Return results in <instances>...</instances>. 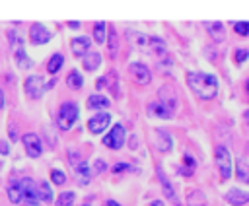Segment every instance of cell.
<instances>
[{"label":"cell","mask_w":249,"mask_h":206,"mask_svg":"<svg viewBox=\"0 0 249 206\" xmlns=\"http://www.w3.org/2000/svg\"><path fill=\"white\" fill-rule=\"evenodd\" d=\"M156 144H158V150L160 152H169L173 148V138L167 130L163 128H158L156 130Z\"/></svg>","instance_id":"17"},{"label":"cell","mask_w":249,"mask_h":206,"mask_svg":"<svg viewBox=\"0 0 249 206\" xmlns=\"http://www.w3.org/2000/svg\"><path fill=\"white\" fill-rule=\"evenodd\" d=\"M89 47H91V41H89V37H86V35L74 37V39L70 41V51L74 52V56H80V58H84V56L89 52Z\"/></svg>","instance_id":"12"},{"label":"cell","mask_w":249,"mask_h":206,"mask_svg":"<svg viewBox=\"0 0 249 206\" xmlns=\"http://www.w3.org/2000/svg\"><path fill=\"white\" fill-rule=\"evenodd\" d=\"M82 23L80 21H68V27H72V29H78Z\"/></svg>","instance_id":"39"},{"label":"cell","mask_w":249,"mask_h":206,"mask_svg":"<svg viewBox=\"0 0 249 206\" xmlns=\"http://www.w3.org/2000/svg\"><path fill=\"white\" fill-rule=\"evenodd\" d=\"M214 161L218 165V171H220L222 181H228L231 177V171H233V161H231L230 150L226 146H216V150H214Z\"/></svg>","instance_id":"5"},{"label":"cell","mask_w":249,"mask_h":206,"mask_svg":"<svg viewBox=\"0 0 249 206\" xmlns=\"http://www.w3.org/2000/svg\"><path fill=\"white\" fill-rule=\"evenodd\" d=\"M185 80H187V86L191 87V91L198 99L210 101V99H214L218 95V78L212 76V74L193 70V72H187Z\"/></svg>","instance_id":"1"},{"label":"cell","mask_w":249,"mask_h":206,"mask_svg":"<svg viewBox=\"0 0 249 206\" xmlns=\"http://www.w3.org/2000/svg\"><path fill=\"white\" fill-rule=\"evenodd\" d=\"M54 82H56V80L45 82V78H43V76H37V74L27 76V78H25V82H23L25 95H27L29 99H39V97H43V93H45L49 87H53V86H54Z\"/></svg>","instance_id":"4"},{"label":"cell","mask_w":249,"mask_h":206,"mask_svg":"<svg viewBox=\"0 0 249 206\" xmlns=\"http://www.w3.org/2000/svg\"><path fill=\"white\" fill-rule=\"evenodd\" d=\"M126 35L130 37V43H132L136 49H140V51H144V52H150V41H152V37H150V35H146V33H138V31H132V29H128V31H126Z\"/></svg>","instance_id":"13"},{"label":"cell","mask_w":249,"mask_h":206,"mask_svg":"<svg viewBox=\"0 0 249 206\" xmlns=\"http://www.w3.org/2000/svg\"><path fill=\"white\" fill-rule=\"evenodd\" d=\"M74 173H76V179H78V183L82 185V187H86V185H89V181H91V167L88 165V161H82V163H78L76 167H74Z\"/></svg>","instance_id":"18"},{"label":"cell","mask_w":249,"mask_h":206,"mask_svg":"<svg viewBox=\"0 0 249 206\" xmlns=\"http://www.w3.org/2000/svg\"><path fill=\"white\" fill-rule=\"evenodd\" d=\"M128 74L132 76V80L140 86H148L152 82V72L144 62H130L128 66Z\"/></svg>","instance_id":"8"},{"label":"cell","mask_w":249,"mask_h":206,"mask_svg":"<svg viewBox=\"0 0 249 206\" xmlns=\"http://www.w3.org/2000/svg\"><path fill=\"white\" fill-rule=\"evenodd\" d=\"M243 119H245V122H247V126H249V109L243 113Z\"/></svg>","instance_id":"43"},{"label":"cell","mask_w":249,"mask_h":206,"mask_svg":"<svg viewBox=\"0 0 249 206\" xmlns=\"http://www.w3.org/2000/svg\"><path fill=\"white\" fill-rule=\"evenodd\" d=\"M21 142H23V148H25V154L29 155V157H39L41 154H43V144H41V138H39V134H35V132H25L23 136H21Z\"/></svg>","instance_id":"7"},{"label":"cell","mask_w":249,"mask_h":206,"mask_svg":"<svg viewBox=\"0 0 249 206\" xmlns=\"http://www.w3.org/2000/svg\"><path fill=\"white\" fill-rule=\"evenodd\" d=\"M235 177H237V181L249 185V167L243 161H237V165H235Z\"/></svg>","instance_id":"30"},{"label":"cell","mask_w":249,"mask_h":206,"mask_svg":"<svg viewBox=\"0 0 249 206\" xmlns=\"http://www.w3.org/2000/svg\"><path fill=\"white\" fill-rule=\"evenodd\" d=\"M0 154H2V155L10 154V144H8L6 140H2V142H0Z\"/></svg>","instance_id":"38"},{"label":"cell","mask_w":249,"mask_h":206,"mask_svg":"<svg viewBox=\"0 0 249 206\" xmlns=\"http://www.w3.org/2000/svg\"><path fill=\"white\" fill-rule=\"evenodd\" d=\"M51 181H53L54 185H64V183H66V175H64V171H60V169H53V171H51Z\"/></svg>","instance_id":"33"},{"label":"cell","mask_w":249,"mask_h":206,"mask_svg":"<svg viewBox=\"0 0 249 206\" xmlns=\"http://www.w3.org/2000/svg\"><path fill=\"white\" fill-rule=\"evenodd\" d=\"M156 173H158V177H160V185H161V189H163V194H165V196H167L175 206H179L181 202H179V198L175 196V189L171 187V183H169V179L165 177L163 169H161V167H158V169H156Z\"/></svg>","instance_id":"14"},{"label":"cell","mask_w":249,"mask_h":206,"mask_svg":"<svg viewBox=\"0 0 249 206\" xmlns=\"http://www.w3.org/2000/svg\"><path fill=\"white\" fill-rule=\"evenodd\" d=\"M51 39H53V33L43 23H31V27H29V41L33 45H45Z\"/></svg>","instance_id":"9"},{"label":"cell","mask_w":249,"mask_h":206,"mask_svg":"<svg viewBox=\"0 0 249 206\" xmlns=\"http://www.w3.org/2000/svg\"><path fill=\"white\" fill-rule=\"evenodd\" d=\"M177 111V95L169 86H161V89L158 91V99L148 103L146 113L152 119H173Z\"/></svg>","instance_id":"2"},{"label":"cell","mask_w":249,"mask_h":206,"mask_svg":"<svg viewBox=\"0 0 249 206\" xmlns=\"http://www.w3.org/2000/svg\"><path fill=\"white\" fill-rule=\"evenodd\" d=\"M95 169H93V173H101V171H105L107 169V163L103 161V159H95Z\"/></svg>","instance_id":"37"},{"label":"cell","mask_w":249,"mask_h":206,"mask_svg":"<svg viewBox=\"0 0 249 206\" xmlns=\"http://www.w3.org/2000/svg\"><path fill=\"white\" fill-rule=\"evenodd\" d=\"M109 122H111V115L109 113H97L88 120V130L91 134H101V132H105Z\"/></svg>","instance_id":"10"},{"label":"cell","mask_w":249,"mask_h":206,"mask_svg":"<svg viewBox=\"0 0 249 206\" xmlns=\"http://www.w3.org/2000/svg\"><path fill=\"white\" fill-rule=\"evenodd\" d=\"M187 206H206V196L202 190L198 189H193L189 194H187Z\"/></svg>","instance_id":"24"},{"label":"cell","mask_w":249,"mask_h":206,"mask_svg":"<svg viewBox=\"0 0 249 206\" xmlns=\"http://www.w3.org/2000/svg\"><path fill=\"white\" fill-rule=\"evenodd\" d=\"M62 64H64V56H62L60 52H54V54L49 58V62H47V72H49L51 76H56V72L62 68Z\"/></svg>","instance_id":"23"},{"label":"cell","mask_w":249,"mask_h":206,"mask_svg":"<svg viewBox=\"0 0 249 206\" xmlns=\"http://www.w3.org/2000/svg\"><path fill=\"white\" fill-rule=\"evenodd\" d=\"M107 33H109V54L115 56L117 54V49H119V41H117V31L113 25L107 27Z\"/></svg>","instance_id":"31"},{"label":"cell","mask_w":249,"mask_h":206,"mask_svg":"<svg viewBox=\"0 0 249 206\" xmlns=\"http://www.w3.org/2000/svg\"><path fill=\"white\" fill-rule=\"evenodd\" d=\"M6 192H8V200H10L12 204L23 202V189H21L19 179H18V181H12V183L8 185V189H6Z\"/></svg>","instance_id":"19"},{"label":"cell","mask_w":249,"mask_h":206,"mask_svg":"<svg viewBox=\"0 0 249 206\" xmlns=\"http://www.w3.org/2000/svg\"><path fill=\"white\" fill-rule=\"evenodd\" d=\"M68 159H70V165H72V167H76L78 163L84 161V159H82V154H80L78 150H68Z\"/></svg>","instance_id":"34"},{"label":"cell","mask_w":249,"mask_h":206,"mask_svg":"<svg viewBox=\"0 0 249 206\" xmlns=\"http://www.w3.org/2000/svg\"><path fill=\"white\" fill-rule=\"evenodd\" d=\"M78 115H80V107L74 101L60 103L58 113H56V124H58V128L60 130H70L74 126V122L78 120Z\"/></svg>","instance_id":"3"},{"label":"cell","mask_w":249,"mask_h":206,"mask_svg":"<svg viewBox=\"0 0 249 206\" xmlns=\"http://www.w3.org/2000/svg\"><path fill=\"white\" fill-rule=\"evenodd\" d=\"M245 86H247V93H249V80H247V84H245Z\"/></svg>","instance_id":"44"},{"label":"cell","mask_w":249,"mask_h":206,"mask_svg":"<svg viewBox=\"0 0 249 206\" xmlns=\"http://www.w3.org/2000/svg\"><path fill=\"white\" fill-rule=\"evenodd\" d=\"M4 103H6V99H4V91L0 89V109H4Z\"/></svg>","instance_id":"41"},{"label":"cell","mask_w":249,"mask_h":206,"mask_svg":"<svg viewBox=\"0 0 249 206\" xmlns=\"http://www.w3.org/2000/svg\"><path fill=\"white\" fill-rule=\"evenodd\" d=\"M109 105H111L109 97H105V95H101V93H91V95L88 97V107H89V109L101 111V109H107Z\"/></svg>","instance_id":"20"},{"label":"cell","mask_w":249,"mask_h":206,"mask_svg":"<svg viewBox=\"0 0 249 206\" xmlns=\"http://www.w3.org/2000/svg\"><path fill=\"white\" fill-rule=\"evenodd\" d=\"M150 206H165V204H163L161 200H152V202H150Z\"/></svg>","instance_id":"42"},{"label":"cell","mask_w":249,"mask_h":206,"mask_svg":"<svg viewBox=\"0 0 249 206\" xmlns=\"http://www.w3.org/2000/svg\"><path fill=\"white\" fill-rule=\"evenodd\" d=\"M226 200L231 204V206H243L249 202V192L241 190V189H231L226 192Z\"/></svg>","instance_id":"15"},{"label":"cell","mask_w":249,"mask_h":206,"mask_svg":"<svg viewBox=\"0 0 249 206\" xmlns=\"http://www.w3.org/2000/svg\"><path fill=\"white\" fill-rule=\"evenodd\" d=\"M14 58H16V64H18V68H19V70H29V68L33 66V60H31V58L25 54V51L18 52Z\"/></svg>","instance_id":"29"},{"label":"cell","mask_w":249,"mask_h":206,"mask_svg":"<svg viewBox=\"0 0 249 206\" xmlns=\"http://www.w3.org/2000/svg\"><path fill=\"white\" fill-rule=\"evenodd\" d=\"M132 167L128 165V163H124V161H119V163H115L113 167H111V171L113 173H121V171H130Z\"/></svg>","instance_id":"36"},{"label":"cell","mask_w":249,"mask_h":206,"mask_svg":"<svg viewBox=\"0 0 249 206\" xmlns=\"http://www.w3.org/2000/svg\"><path fill=\"white\" fill-rule=\"evenodd\" d=\"M124 142H126V128L121 122L113 124L109 134L103 136V146H107L109 150H121L124 146Z\"/></svg>","instance_id":"6"},{"label":"cell","mask_w":249,"mask_h":206,"mask_svg":"<svg viewBox=\"0 0 249 206\" xmlns=\"http://www.w3.org/2000/svg\"><path fill=\"white\" fill-rule=\"evenodd\" d=\"M247 150H249V144H247Z\"/></svg>","instance_id":"46"},{"label":"cell","mask_w":249,"mask_h":206,"mask_svg":"<svg viewBox=\"0 0 249 206\" xmlns=\"http://www.w3.org/2000/svg\"><path fill=\"white\" fill-rule=\"evenodd\" d=\"M233 31L241 37L249 35V21H233Z\"/></svg>","instance_id":"32"},{"label":"cell","mask_w":249,"mask_h":206,"mask_svg":"<svg viewBox=\"0 0 249 206\" xmlns=\"http://www.w3.org/2000/svg\"><path fill=\"white\" fill-rule=\"evenodd\" d=\"M196 167V161L191 154H183V167H181V175H193Z\"/></svg>","instance_id":"27"},{"label":"cell","mask_w":249,"mask_h":206,"mask_svg":"<svg viewBox=\"0 0 249 206\" xmlns=\"http://www.w3.org/2000/svg\"><path fill=\"white\" fill-rule=\"evenodd\" d=\"M37 190H39V200L41 202H53V189L47 181H39L37 183Z\"/></svg>","instance_id":"26"},{"label":"cell","mask_w":249,"mask_h":206,"mask_svg":"<svg viewBox=\"0 0 249 206\" xmlns=\"http://www.w3.org/2000/svg\"><path fill=\"white\" fill-rule=\"evenodd\" d=\"M19 183H21V189H23V202H27L31 206L41 202L39 200V190H37V185H35L33 179L25 177V179H19Z\"/></svg>","instance_id":"11"},{"label":"cell","mask_w":249,"mask_h":206,"mask_svg":"<svg viewBox=\"0 0 249 206\" xmlns=\"http://www.w3.org/2000/svg\"><path fill=\"white\" fill-rule=\"evenodd\" d=\"M103 206H121V204H119L117 200H105V204H103Z\"/></svg>","instance_id":"40"},{"label":"cell","mask_w":249,"mask_h":206,"mask_svg":"<svg viewBox=\"0 0 249 206\" xmlns=\"http://www.w3.org/2000/svg\"><path fill=\"white\" fill-rule=\"evenodd\" d=\"M99 64H101V54H99V52H88V54L82 58V66H84V70H88V72L97 70Z\"/></svg>","instance_id":"21"},{"label":"cell","mask_w":249,"mask_h":206,"mask_svg":"<svg viewBox=\"0 0 249 206\" xmlns=\"http://www.w3.org/2000/svg\"><path fill=\"white\" fill-rule=\"evenodd\" d=\"M93 41L97 45H103L107 41V23L105 21H95L93 23Z\"/></svg>","instance_id":"22"},{"label":"cell","mask_w":249,"mask_h":206,"mask_svg":"<svg viewBox=\"0 0 249 206\" xmlns=\"http://www.w3.org/2000/svg\"><path fill=\"white\" fill-rule=\"evenodd\" d=\"M84 206H89V202H86V204H84Z\"/></svg>","instance_id":"45"},{"label":"cell","mask_w":249,"mask_h":206,"mask_svg":"<svg viewBox=\"0 0 249 206\" xmlns=\"http://www.w3.org/2000/svg\"><path fill=\"white\" fill-rule=\"evenodd\" d=\"M66 86L70 89H80L84 86V76L78 72V70H70L68 76H66Z\"/></svg>","instance_id":"25"},{"label":"cell","mask_w":249,"mask_h":206,"mask_svg":"<svg viewBox=\"0 0 249 206\" xmlns=\"http://www.w3.org/2000/svg\"><path fill=\"white\" fill-rule=\"evenodd\" d=\"M204 27H206V31L210 33V37L214 41L220 43V41L226 39V27H224L222 21H204Z\"/></svg>","instance_id":"16"},{"label":"cell","mask_w":249,"mask_h":206,"mask_svg":"<svg viewBox=\"0 0 249 206\" xmlns=\"http://www.w3.org/2000/svg\"><path fill=\"white\" fill-rule=\"evenodd\" d=\"M233 56H235V62H237V64H243V62L249 58V49H237V51L233 52Z\"/></svg>","instance_id":"35"},{"label":"cell","mask_w":249,"mask_h":206,"mask_svg":"<svg viewBox=\"0 0 249 206\" xmlns=\"http://www.w3.org/2000/svg\"><path fill=\"white\" fill-rule=\"evenodd\" d=\"M74 200H76V194H74L72 190H64V192H60V194L56 196L54 204H56V206H72Z\"/></svg>","instance_id":"28"}]
</instances>
